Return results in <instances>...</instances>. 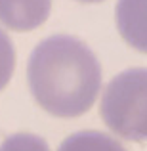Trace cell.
I'll list each match as a JSON object with an SVG mask.
<instances>
[{
  "label": "cell",
  "instance_id": "obj_1",
  "mask_svg": "<svg viewBox=\"0 0 147 151\" xmlns=\"http://www.w3.org/2000/svg\"><path fill=\"white\" fill-rule=\"evenodd\" d=\"M27 78L38 105L61 119L84 115L101 90L98 58L82 40L69 35H54L34 46Z\"/></svg>",
  "mask_w": 147,
  "mask_h": 151
},
{
  "label": "cell",
  "instance_id": "obj_2",
  "mask_svg": "<svg viewBox=\"0 0 147 151\" xmlns=\"http://www.w3.org/2000/svg\"><path fill=\"white\" fill-rule=\"evenodd\" d=\"M99 113L117 136L147 142V69H128L111 78Z\"/></svg>",
  "mask_w": 147,
  "mask_h": 151
},
{
  "label": "cell",
  "instance_id": "obj_6",
  "mask_svg": "<svg viewBox=\"0 0 147 151\" xmlns=\"http://www.w3.org/2000/svg\"><path fill=\"white\" fill-rule=\"evenodd\" d=\"M0 151H50L46 140L34 134H14L6 138L0 145Z\"/></svg>",
  "mask_w": 147,
  "mask_h": 151
},
{
  "label": "cell",
  "instance_id": "obj_3",
  "mask_svg": "<svg viewBox=\"0 0 147 151\" xmlns=\"http://www.w3.org/2000/svg\"><path fill=\"white\" fill-rule=\"evenodd\" d=\"M52 0H0V23L11 31H33L48 19Z\"/></svg>",
  "mask_w": 147,
  "mask_h": 151
},
{
  "label": "cell",
  "instance_id": "obj_5",
  "mask_svg": "<svg viewBox=\"0 0 147 151\" xmlns=\"http://www.w3.org/2000/svg\"><path fill=\"white\" fill-rule=\"evenodd\" d=\"M57 151H126L120 142L98 130H82L61 142Z\"/></svg>",
  "mask_w": 147,
  "mask_h": 151
},
{
  "label": "cell",
  "instance_id": "obj_4",
  "mask_svg": "<svg viewBox=\"0 0 147 151\" xmlns=\"http://www.w3.org/2000/svg\"><path fill=\"white\" fill-rule=\"evenodd\" d=\"M117 27L126 44L147 54V0H118Z\"/></svg>",
  "mask_w": 147,
  "mask_h": 151
},
{
  "label": "cell",
  "instance_id": "obj_8",
  "mask_svg": "<svg viewBox=\"0 0 147 151\" xmlns=\"http://www.w3.org/2000/svg\"><path fill=\"white\" fill-rule=\"evenodd\" d=\"M78 2H88V4H94V2H101V0H78Z\"/></svg>",
  "mask_w": 147,
  "mask_h": 151
},
{
  "label": "cell",
  "instance_id": "obj_7",
  "mask_svg": "<svg viewBox=\"0 0 147 151\" xmlns=\"http://www.w3.org/2000/svg\"><path fill=\"white\" fill-rule=\"evenodd\" d=\"M15 69V50L10 37L0 29V90L6 88Z\"/></svg>",
  "mask_w": 147,
  "mask_h": 151
}]
</instances>
